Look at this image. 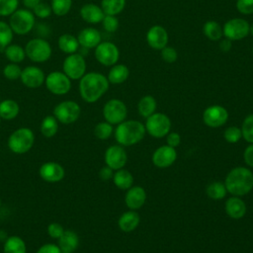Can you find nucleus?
Instances as JSON below:
<instances>
[{
	"mask_svg": "<svg viewBox=\"0 0 253 253\" xmlns=\"http://www.w3.org/2000/svg\"><path fill=\"white\" fill-rule=\"evenodd\" d=\"M109 84L108 78L101 73H85L79 82L81 98L87 103H94L108 91Z\"/></svg>",
	"mask_w": 253,
	"mask_h": 253,
	"instance_id": "obj_1",
	"label": "nucleus"
},
{
	"mask_svg": "<svg viewBox=\"0 0 253 253\" xmlns=\"http://www.w3.org/2000/svg\"><path fill=\"white\" fill-rule=\"evenodd\" d=\"M224 185L231 195L244 196L253 188V173L246 167H235L228 172Z\"/></svg>",
	"mask_w": 253,
	"mask_h": 253,
	"instance_id": "obj_2",
	"label": "nucleus"
},
{
	"mask_svg": "<svg viewBox=\"0 0 253 253\" xmlns=\"http://www.w3.org/2000/svg\"><path fill=\"white\" fill-rule=\"evenodd\" d=\"M145 126L138 121H124L115 130L116 140L124 146L133 145L139 142L145 134Z\"/></svg>",
	"mask_w": 253,
	"mask_h": 253,
	"instance_id": "obj_3",
	"label": "nucleus"
},
{
	"mask_svg": "<svg viewBox=\"0 0 253 253\" xmlns=\"http://www.w3.org/2000/svg\"><path fill=\"white\" fill-rule=\"evenodd\" d=\"M35 141V135L29 127H20L13 131L8 138V147L16 154L28 152Z\"/></svg>",
	"mask_w": 253,
	"mask_h": 253,
	"instance_id": "obj_4",
	"label": "nucleus"
},
{
	"mask_svg": "<svg viewBox=\"0 0 253 253\" xmlns=\"http://www.w3.org/2000/svg\"><path fill=\"white\" fill-rule=\"evenodd\" d=\"M9 25L13 33L17 35H27L35 25V16L28 9H17L9 20Z\"/></svg>",
	"mask_w": 253,
	"mask_h": 253,
	"instance_id": "obj_5",
	"label": "nucleus"
},
{
	"mask_svg": "<svg viewBox=\"0 0 253 253\" xmlns=\"http://www.w3.org/2000/svg\"><path fill=\"white\" fill-rule=\"evenodd\" d=\"M26 56L34 62H44L51 55L50 44L42 39L37 38L29 41L25 46Z\"/></svg>",
	"mask_w": 253,
	"mask_h": 253,
	"instance_id": "obj_6",
	"label": "nucleus"
},
{
	"mask_svg": "<svg viewBox=\"0 0 253 253\" xmlns=\"http://www.w3.org/2000/svg\"><path fill=\"white\" fill-rule=\"evenodd\" d=\"M144 126L146 131L151 136L161 138L169 133L171 128V121L165 114L154 113L146 118Z\"/></svg>",
	"mask_w": 253,
	"mask_h": 253,
	"instance_id": "obj_7",
	"label": "nucleus"
},
{
	"mask_svg": "<svg viewBox=\"0 0 253 253\" xmlns=\"http://www.w3.org/2000/svg\"><path fill=\"white\" fill-rule=\"evenodd\" d=\"M81 109L79 105L74 101H63L57 104L53 109L54 118L64 124L69 125L76 122L79 119Z\"/></svg>",
	"mask_w": 253,
	"mask_h": 253,
	"instance_id": "obj_8",
	"label": "nucleus"
},
{
	"mask_svg": "<svg viewBox=\"0 0 253 253\" xmlns=\"http://www.w3.org/2000/svg\"><path fill=\"white\" fill-rule=\"evenodd\" d=\"M63 73L70 80L80 79L86 71V61L80 53H71L65 57L63 64Z\"/></svg>",
	"mask_w": 253,
	"mask_h": 253,
	"instance_id": "obj_9",
	"label": "nucleus"
},
{
	"mask_svg": "<svg viewBox=\"0 0 253 253\" xmlns=\"http://www.w3.org/2000/svg\"><path fill=\"white\" fill-rule=\"evenodd\" d=\"M249 23L242 18L228 20L222 27L223 37L230 41H239L246 38L249 34Z\"/></svg>",
	"mask_w": 253,
	"mask_h": 253,
	"instance_id": "obj_10",
	"label": "nucleus"
},
{
	"mask_svg": "<svg viewBox=\"0 0 253 253\" xmlns=\"http://www.w3.org/2000/svg\"><path fill=\"white\" fill-rule=\"evenodd\" d=\"M127 114L126 104L119 99L109 100L103 108V116L111 125H119L125 121Z\"/></svg>",
	"mask_w": 253,
	"mask_h": 253,
	"instance_id": "obj_11",
	"label": "nucleus"
},
{
	"mask_svg": "<svg viewBox=\"0 0 253 253\" xmlns=\"http://www.w3.org/2000/svg\"><path fill=\"white\" fill-rule=\"evenodd\" d=\"M95 57L99 63L105 66H113L120 57L118 46L111 42H101L95 47Z\"/></svg>",
	"mask_w": 253,
	"mask_h": 253,
	"instance_id": "obj_12",
	"label": "nucleus"
},
{
	"mask_svg": "<svg viewBox=\"0 0 253 253\" xmlns=\"http://www.w3.org/2000/svg\"><path fill=\"white\" fill-rule=\"evenodd\" d=\"M47 90L55 95H64L69 92L71 88L70 79L60 71L50 72L44 79Z\"/></svg>",
	"mask_w": 253,
	"mask_h": 253,
	"instance_id": "obj_13",
	"label": "nucleus"
},
{
	"mask_svg": "<svg viewBox=\"0 0 253 253\" xmlns=\"http://www.w3.org/2000/svg\"><path fill=\"white\" fill-rule=\"evenodd\" d=\"M227 119V110L219 105L210 106L203 113V121L210 127H219L226 123Z\"/></svg>",
	"mask_w": 253,
	"mask_h": 253,
	"instance_id": "obj_14",
	"label": "nucleus"
},
{
	"mask_svg": "<svg viewBox=\"0 0 253 253\" xmlns=\"http://www.w3.org/2000/svg\"><path fill=\"white\" fill-rule=\"evenodd\" d=\"M126 160V152L121 145H112L105 152V163L113 170L122 169Z\"/></svg>",
	"mask_w": 253,
	"mask_h": 253,
	"instance_id": "obj_15",
	"label": "nucleus"
},
{
	"mask_svg": "<svg viewBox=\"0 0 253 253\" xmlns=\"http://www.w3.org/2000/svg\"><path fill=\"white\" fill-rule=\"evenodd\" d=\"M177 159V152L174 147L162 145L152 154V163L158 168H167Z\"/></svg>",
	"mask_w": 253,
	"mask_h": 253,
	"instance_id": "obj_16",
	"label": "nucleus"
},
{
	"mask_svg": "<svg viewBox=\"0 0 253 253\" xmlns=\"http://www.w3.org/2000/svg\"><path fill=\"white\" fill-rule=\"evenodd\" d=\"M146 42L151 48L161 50L168 43V33L162 26L154 25L146 33Z\"/></svg>",
	"mask_w": 253,
	"mask_h": 253,
	"instance_id": "obj_17",
	"label": "nucleus"
},
{
	"mask_svg": "<svg viewBox=\"0 0 253 253\" xmlns=\"http://www.w3.org/2000/svg\"><path fill=\"white\" fill-rule=\"evenodd\" d=\"M22 83L28 88H39L44 82L45 76L43 71L37 66H27L22 69L20 77Z\"/></svg>",
	"mask_w": 253,
	"mask_h": 253,
	"instance_id": "obj_18",
	"label": "nucleus"
},
{
	"mask_svg": "<svg viewBox=\"0 0 253 253\" xmlns=\"http://www.w3.org/2000/svg\"><path fill=\"white\" fill-rule=\"evenodd\" d=\"M40 176L42 180L49 183H55L63 179L64 168L57 162H45L40 168Z\"/></svg>",
	"mask_w": 253,
	"mask_h": 253,
	"instance_id": "obj_19",
	"label": "nucleus"
},
{
	"mask_svg": "<svg viewBox=\"0 0 253 253\" xmlns=\"http://www.w3.org/2000/svg\"><path fill=\"white\" fill-rule=\"evenodd\" d=\"M145 201H146V192L142 187L134 186L127 189L125 202L128 209L138 210L144 205Z\"/></svg>",
	"mask_w": 253,
	"mask_h": 253,
	"instance_id": "obj_20",
	"label": "nucleus"
},
{
	"mask_svg": "<svg viewBox=\"0 0 253 253\" xmlns=\"http://www.w3.org/2000/svg\"><path fill=\"white\" fill-rule=\"evenodd\" d=\"M77 40L84 48H95L101 42V34L97 29L85 28L79 32Z\"/></svg>",
	"mask_w": 253,
	"mask_h": 253,
	"instance_id": "obj_21",
	"label": "nucleus"
},
{
	"mask_svg": "<svg viewBox=\"0 0 253 253\" xmlns=\"http://www.w3.org/2000/svg\"><path fill=\"white\" fill-rule=\"evenodd\" d=\"M80 16L85 22L89 24H97L102 22L105 17V13L103 12L101 6L88 3L81 7Z\"/></svg>",
	"mask_w": 253,
	"mask_h": 253,
	"instance_id": "obj_22",
	"label": "nucleus"
},
{
	"mask_svg": "<svg viewBox=\"0 0 253 253\" xmlns=\"http://www.w3.org/2000/svg\"><path fill=\"white\" fill-rule=\"evenodd\" d=\"M225 211L231 218L240 219L246 213V205L239 197L233 196L226 201Z\"/></svg>",
	"mask_w": 253,
	"mask_h": 253,
	"instance_id": "obj_23",
	"label": "nucleus"
},
{
	"mask_svg": "<svg viewBox=\"0 0 253 253\" xmlns=\"http://www.w3.org/2000/svg\"><path fill=\"white\" fill-rule=\"evenodd\" d=\"M79 244L78 235L72 230H64L58 238V247L61 253H73Z\"/></svg>",
	"mask_w": 253,
	"mask_h": 253,
	"instance_id": "obj_24",
	"label": "nucleus"
},
{
	"mask_svg": "<svg viewBox=\"0 0 253 253\" xmlns=\"http://www.w3.org/2000/svg\"><path fill=\"white\" fill-rule=\"evenodd\" d=\"M139 215L137 212L133 211H128L124 212L118 221L119 227L122 231L124 232H130L132 230H134L137 225L139 224Z\"/></svg>",
	"mask_w": 253,
	"mask_h": 253,
	"instance_id": "obj_25",
	"label": "nucleus"
},
{
	"mask_svg": "<svg viewBox=\"0 0 253 253\" xmlns=\"http://www.w3.org/2000/svg\"><path fill=\"white\" fill-rule=\"evenodd\" d=\"M129 76V70L125 64H114L108 73V81L112 84H122Z\"/></svg>",
	"mask_w": 253,
	"mask_h": 253,
	"instance_id": "obj_26",
	"label": "nucleus"
},
{
	"mask_svg": "<svg viewBox=\"0 0 253 253\" xmlns=\"http://www.w3.org/2000/svg\"><path fill=\"white\" fill-rule=\"evenodd\" d=\"M57 44H58L59 49L67 54L75 53L78 50V47L80 45L77 38H75L74 36L69 35V34L61 35L58 38Z\"/></svg>",
	"mask_w": 253,
	"mask_h": 253,
	"instance_id": "obj_27",
	"label": "nucleus"
},
{
	"mask_svg": "<svg viewBox=\"0 0 253 253\" xmlns=\"http://www.w3.org/2000/svg\"><path fill=\"white\" fill-rule=\"evenodd\" d=\"M156 107L157 103L154 97L151 95H145L139 100L137 104V111L141 117L146 119L155 113Z\"/></svg>",
	"mask_w": 253,
	"mask_h": 253,
	"instance_id": "obj_28",
	"label": "nucleus"
},
{
	"mask_svg": "<svg viewBox=\"0 0 253 253\" xmlns=\"http://www.w3.org/2000/svg\"><path fill=\"white\" fill-rule=\"evenodd\" d=\"M113 181L119 189L127 190L132 186L133 177L129 171L122 168L115 172L113 176Z\"/></svg>",
	"mask_w": 253,
	"mask_h": 253,
	"instance_id": "obj_29",
	"label": "nucleus"
},
{
	"mask_svg": "<svg viewBox=\"0 0 253 253\" xmlns=\"http://www.w3.org/2000/svg\"><path fill=\"white\" fill-rule=\"evenodd\" d=\"M20 108L16 101L7 99L0 102V118L4 120H12L19 114Z\"/></svg>",
	"mask_w": 253,
	"mask_h": 253,
	"instance_id": "obj_30",
	"label": "nucleus"
},
{
	"mask_svg": "<svg viewBox=\"0 0 253 253\" xmlns=\"http://www.w3.org/2000/svg\"><path fill=\"white\" fill-rule=\"evenodd\" d=\"M204 35L211 41H219L223 37L222 27L216 21H207L203 26Z\"/></svg>",
	"mask_w": 253,
	"mask_h": 253,
	"instance_id": "obj_31",
	"label": "nucleus"
},
{
	"mask_svg": "<svg viewBox=\"0 0 253 253\" xmlns=\"http://www.w3.org/2000/svg\"><path fill=\"white\" fill-rule=\"evenodd\" d=\"M3 251L4 253H26V243L19 236H10L4 243Z\"/></svg>",
	"mask_w": 253,
	"mask_h": 253,
	"instance_id": "obj_32",
	"label": "nucleus"
},
{
	"mask_svg": "<svg viewBox=\"0 0 253 253\" xmlns=\"http://www.w3.org/2000/svg\"><path fill=\"white\" fill-rule=\"evenodd\" d=\"M126 6V0H102L101 8L105 15L116 16L120 14Z\"/></svg>",
	"mask_w": 253,
	"mask_h": 253,
	"instance_id": "obj_33",
	"label": "nucleus"
},
{
	"mask_svg": "<svg viewBox=\"0 0 253 253\" xmlns=\"http://www.w3.org/2000/svg\"><path fill=\"white\" fill-rule=\"evenodd\" d=\"M3 51L5 53L6 58L13 63H19L23 61L24 58L26 57L25 48H23L19 44H9L5 47Z\"/></svg>",
	"mask_w": 253,
	"mask_h": 253,
	"instance_id": "obj_34",
	"label": "nucleus"
},
{
	"mask_svg": "<svg viewBox=\"0 0 253 253\" xmlns=\"http://www.w3.org/2000/svg\"><path fill=\"white\" fill-rule=\"evenodd\" d=\"M57 120L54 118V116H47L42 120L41 124V131L42 135L45 137H52L57 132Z\"/></svg>",
	"mask_w": 253,
	"mask_h": 253,
	"instance_id": "obj_35",
	"label": "nucleus"
},
{
	"mask_svg": "<svg viewBox=\"0 0 253 253\" xmlns=\"http://www.w3.org/2000/svg\"><path fill=\"white\" fill-rule=\"evenodd\" d=\"M207 195L212 200H221L225 197L227 190L224 183L221 182H212L207 187Z\"/></svg>",
	"mask_w": 253,
	"mask_h": 253,
	"instance_id": "obj_36",
	"label": "nucleus"
},
{
	"mask_svg": "<svg viewBox=\"0 0 253 253\" xmlns=\"http://www.w3.org/2000/svg\"><path fill=\"white\" fill-rule=\"evenodd\" d=\"M13 31L9 24L4 21H0V49L4 50L13 40Z\"/></svg>",
	"mask_w": 253,
	"mask_h": 253,
	"instance_id": "obj_37",
	"label": "nucleus"
},
{
	"mask_svg": "<svg viewBox=\"0 0 253 253\" xmlns=\"http://www.w3.org/2000/svg\"><path fill=\"white\" fill-rule=\"evenodd\" d=\"M72 6V0H51V10L56 16L66 15Z\"/></svg>",
	"mask_w": 253,
	"mask_h": 253,
	"instance_id": "obj_38",
	"label": "nucleus"
},
{
	"mask_svg": "<svg viewBox=\"0 0 253 253\" xmlns=\"http://www.w3.org/2000/svg\"><path fill=\"white\" fill-rule=\"evenodd\" d=\"M241 133L242 137L250 143H253V114L247 116L241 126Z\"/></svg>",
	"mask_w": 253,
	"mask_h": 253,
	"instance_id": "obj_39",
	"label": "nucleus"
},
{
	"mask_svg": "<svg viewBox=\"0 0 253 253\" xmlns=\"http://www.w3.org/2000/svg\"><path fill=\"white\" fill-rule=\"evenodd\" d=\"M112 132H113V126L108 122L99 123L94 128V134L96 135L97 138L102 140L109 138Z\"/></svg>",
	"mask_w": 253,
	"mask_h": 253,
	"instance_id": "obj_40",
	"label": "nucleus"
},
{
	"mask_svg": "<svg viewBox=\"0 0 253 253\" xmlns=\"http://www.w3.org/2000/svg\"><path fill=\"white\" fill-rule=\"evenodd\" d=\"M22 74V69L17 63H9L3 69V75L8 80H17L20 79Z\"/></svg>",
	"mask_w": 253,
	"mask_h": 253,
	"instance_id": "obj_41",
	"label": "nucleus"
},
{
	"mask_svg": "<svg viewBox=\"0 0 253 253\" xmlns=\"http://www.w3.org/2000/svg\"><path fill=\"white\" fill-rule=\"evenodd\" d=\"M18 0H0V16H11L18 8Z\"/></svg>",
	"mask_w": 253,
	"mask_h": 253,
	"instance_id": "obj_42",
	"label": "nucleus"
},
{
	"mask_svg": "<svg viewBox=\"0 0 253 253\" xmlns=\"http://www.w3.org/2000/svg\"><path fill=\"white\" fill-rule=\"evenodd\" d=\"M223 137L229 143H236L242 137L241 128L237 126H229L224 130Z\"/></svg>",
	"mask_w": 253,
	"mask_h": 253,
	"instance_id": "obj_43",
	"label": "nucleus"
},
{
	"mask_svg": "<svg viewBox=\"0 0 253 253\" xmlns=\"http://www.w3.org/2000/svg\"><path fill=\"white\" fill-rule=\"evenodd\" d=\"M34 15L37 16L40 19H45L48 18L50 16V14L52 13L51 7L50 5L44 3V2H40L34 9Z\"/></svg>",
	"mask_w": 253,
	"mask_h": 253,
	"instance_id": "obj_44",
	"label": "nucleus"
},
{
	"mask_svg": "<svg viewBox=\"0 0 253 253\" xmlns=\"http://www.w3.org/2000/svg\"><path fill=\"white\" fill-rule=\"evenodd\" d=\"M102 24L104 30L109 33H114L119 28V20L116 16L112 15H105L104 19L102 20Z\"/></svg>",
	"mask_w": 253,
	"mask_h": 253,
	"instance_id": "obj_45",
	"label": "nucleus"
},
{
	"mask_svg": "<svg viewBox=\"0 0 253 253\" xmlns=\"http://www.w3.org/2000/svg\"><path fill=\"white\" fill-rule=\"evenodd\" d=\"M160 51H161V58L167 63H174L178 58V52L173 46L166 45Z\"/></svg>",
	"mask_w": 253,
	"mask_h": 253,
	"instance_id": "obj_46",
	"label": "nucleus"
},
{
	"mask_svg": "<svg viewBox=\"0 0 253 253\" xmlns=\"http://www.w3.org/2000/svg\"><path fill=\"white\" fill-rule=\"evenodd\" d=\"M236 9L243 15L253 14V0H237Z\"/></svg>",
	"mask_w": 253,
	"mask_h": 253,
	"instance_id": "obj_47",
	"label": "nucleus"
},
{
	"mask_svg": "<svg viewBox=\"0 0 253 253\" xmlns=\"http://www.w3.org/2000/svg\"><path fill=\"white\" fill-rule=\"evenodd\" d=\"M63 232H64V229L60 223L52 222L47 226V233L51 238L58 239Z\"/></svg>",
	"mask_w": 253,
	"mask_h": 253,
	"instance_id": "obj_48",
	"label": "nucleus"
},
{
	"mask_svg": "<svg viewBox=\"0 0 253 253\" xmlns=\"http://www.w3.org/2000/svg\"><path fill=\"white\" fill-rule=\"evenodd\" d=\"M37 253H61L58 245H55V244H52V243H47V244H44L42 246H41Z\"/></svg>",
	"mask_w": 253,
	"mask_h": 253,
	"instance_id": "obj_49",
	"label": "nucleus"
},
{
	"mask_svg": "<svg viewBox=\"0 0 253 253\" xmlns=\"http://www.w3.org/2000/svg\"><path fill=\"white\" fill-rule=\"evenodd\" d=\"M166 141H167V145L175 148L180 144L181 136L178 132H170V133L167 134Z\"/></svg>",
	"mask_w": 253,
	"mask_h": 253,
	"instance_id": "obj_50",
	"label": "nucleus"
},
{
	"mask_svg": "<svg viewBox=\"0 0 253 253\" xmlns=\"http://www.w3.org/2000/svg\"><path fill=\"white\" fill-rule=\"evenodd\" d=\"M243 157H244L245 163H246L248 166L253 167V143H251L249 146H247V147L245 148Z\"/></svg>",
	"mask_w": 253,
	"mask_h": 253,
	"instance_id": "obj_51",
	"label": "nucleus"
},
{
	"mask_svg": "<svg viewBox=\"0 0 253 253\" xmlns=\"http://www.w3.org/2000/svg\"><path fill=\"white\" fill-rule=\"evenodd\" d=\"M99 176H100V178H101L102 180H104V181H108V180L112 179V178H113V176H114L113 169H112V168H110L109 166H105V167H103V168L100 170V172H99Z\"/></svg>",
	"mask_w": 253,
	"mask_h": 253,
	"instance_id": "obj_52",
	"label": "nucleus"
},
{
	"mask_svg": "<svg viewBox=\"0 0 253 253\" xmlns=\"http://www.w3.org/2000/svg\"><path fill=\"white\" fill-rule=\"evenodd\" d=\"M231 46H232V41H230L229 39H226V38H223V39H220V42H219V49L223 52H227L231 49Z\"/></svg>",
	"mask_w": 253,
	"mask_h": 253,
	"instance_id": "obj_53",
	"label": "nucleus"
},
{
	"mask_svg": "<svg viewBox=\"0 0 253 253\" xmlns=\"http://www.w3.org/2000/svg\"><path fill=\"white\" fill-rule=\"evenodd\" d=\"M40 2H42L41 0H23V4L25 5L26 8L28 9H34Z\"/></svg>",
	"mask_w": 253,
	"mask_h": 253,
	"instance_id": "obj_54",
	"label": "nucleus"
},
{
	"mask_svg": "<svg viewBox=\"0 0 253 253\" xmlns=\"http://www.w3.org/2000/svg\"><path fill=\"white\" fill-rule=\"evenodd\" d=\"M249 33L253 36V24L250 25V27H249Z\"/></svg>",
	"mask_w": 253,
	"mask_h": 253,
	"instance_id": "obj_55",
	"label": "nucleus"
},
{
	"mask_svg": "<svg viewBox=\"0 0 253 253\" xmlns=\"http://www.w3.org/2000/svg\"><path fill=\"white\" fill-rule=\"evenodd\" d=\"M252 53H253V46H252Z\"/></svg>",
	"mask_w": 253,
	"mask_h": 253,
	"instance_id": "obj_56",
	"label": "nucleus"
},
{
	"mask_svg": "<svg viewBox=\"0 0 253 253\" xmlns=\"http://www.w3.org/2000/svg\"><path fill=\"white\" fill-rule=\"evenodd\" d=\"M0 207H1V200H0Z\"/></svg>",
	"mask_w": 253,
	"mask_h": 253,
	"instance_id": "obj_57",
	"label": "nucleus"
}]
</instances>
